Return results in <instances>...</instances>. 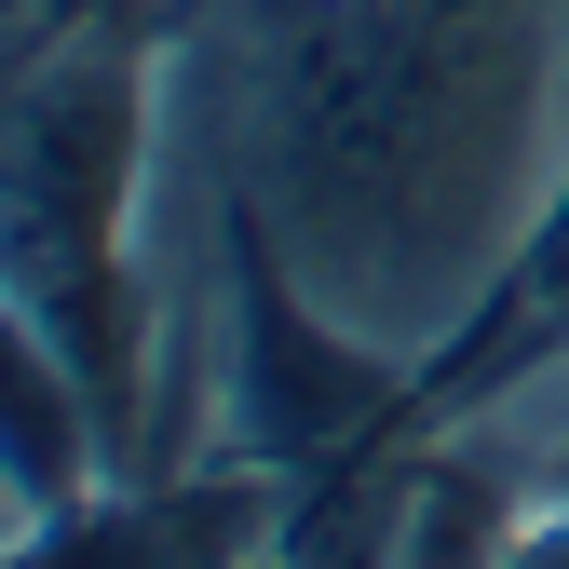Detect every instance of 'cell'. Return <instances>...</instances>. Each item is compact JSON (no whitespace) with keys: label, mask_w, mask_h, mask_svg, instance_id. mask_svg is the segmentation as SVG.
<instances>
[{"label":"cell","mask_w":569,"mask_h":569,"mask_svg":"<svg viewBox=\"0 0 569 569\" xmlns=\"http://www.w3.org/2000/svg\"><path fill=\"white\" fill-rule=\"evenodd\" d=\"M542 367H569V177H556V203L529 218L516 271L420 352V420H488L502 393H529Z\"/></svg>","instance_id":"cell-3"},{"label":"cell","mask_w":569,"mask_h":569,"mask_svg":"<svg viewBox=\"0 0 569 569\" xmlns=\"http://www.w3.org/2000/svg\"><path fill=\"white\" fill-rule=\"evenodd\" d=\"M218 150L299 284L435 352L569 177V0H203Z\"/></svg>","instance_id":"cell-1"},{"label":"cell","mask_w":569,"mask_h":569,"mask_svg":"<svg viewBox=\"0 0 569 569\" xmlns=\"http://www.w3.org/2000/svg\"><path fill=\"white\" fill-rule=\"evenodd\" d=\"M516 556H569V448L529 461V502H516Z\"/></svg>","instance_id":"cell-4"},{"label":"cell","mask_w":569,"mask_h":569,"mask_svg":"<svg viewBox=\"0 0 569 569\" xmlns=\"http://www.w3.org/2000/svg\"><path fill=\"white\" fill-rule=\"evenodd\" d=\"M203 0H14L0 14V326L68 352L122 475H150V299L136 190L163 163V68Z\"/></svg>","instance_id":"cell-2"}]
</instances>
